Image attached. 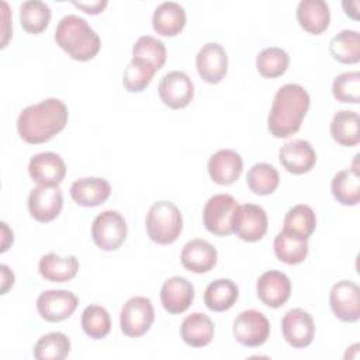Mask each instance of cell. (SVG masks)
Segmentation results:
<instances>
[{
	"label": "cell",
	"instance_id": "41",
	"mask_svg": "<svg viewBox=\"0 0 360 360\" xmlns=\"http://www.w3.org/2000/svg\"><path fill=\"white\" fill-rule=\"evenodd\" d=\"M73 6L82 8L84 13L87 14H98L104 10V7L107 6L105 0H98V1H91V3H82V1H73Z\"/></svg>",
	"mask_w": 360,
	"mask_h": 360
},
{
	"label": "cell",
	"instance_id": "6",
	"mask_svg": "<svg viewBox=\"0 0 360 360\" xmlns=\"http://www.w3.org/2000/svg\"><path fill=\"white\" fill-rule=\"evenodd\" d=\"M93 242L101 250H117L127 238V222L114 210L100 212L91 224Z\"/></svg>",
	"mask_w": 360,
	"mask_h": 360
},
{
	"label": "cell",
	"instance_id": "11",
	"mask_svg": "<svg viewBox=\"0 0 360 360\" xmlns=\"http://www.w3.org/2000/svg\"><path fill=\"white\" fill-rule=\"evenodd\" d=\"M79 298L68 290H46L37 300V311L48 322H60L72 316Z\"/></svg>",
	"mask_w": 360,
	"mask_h": 360
},
{
	"label": "cell",
	"instance_id": "29",
	"mask_svg": "<svg viewBox=\"0 0 360 360\" xmlns=\"http://www.w3.org/2000/svg\"><path fill=\"white\" fill-rule=\"evenodd\" d=\"M239 297L238 285L229 278L211 281L204 292L205 307L214 312H222L233 307Z\"/></svg>",
	"mask_w": 360,
	"mask_h": 360
},
{
	"label": "cell",
	"instance_id": "34",
	"mask_svg": "<svg viewBox=\"0 0 360 360\" xmlns=\"http://www.w3.org/2000/svg\"><path fill=\"white\" fill-rule=\"evenodd\" d=\"M69 352V338L62 332H49L37 340L32 353L37 360H63Z\"/></svg>",
	"mask_w": 360,
	"mask_h": 360
},
{
	"label": "cell",
	"instance_id": "32",
	"mask_svg": "<svg viewBox=\"0 0 360 360\" xmlns=\"http://www.w3.org/2000/svg\"><path fill=\"white\" fill-rule=\"evenodd\" d=\"M329 52L340 63H357L360 60V37L357 31L343 30L329 42Z\"/></svg>",
	"mask_w": 360,
	"mask_h": 360
},
{
	"label": "cell",
	"instance_id": "4",
	"mask_svg": "<svg viewBox=\"0 0 360 360\" xmlns=\"http://www.w3.org/2000/svg\"><path fill=\"white\" fill-rule=\"evenodd\" d=\"M145 224L149 239L159 245L176 242L183 229V218L179 207L166 200L152 204L146 214Z\"/></svg>",
	"mask_w": 360,
	"mask_h": 360
},
{
	"label": "cell",
	"instance_id": "39",
	"mask_svg": "<svg viewBox=\"0 0 360 360\" xmlns=\"http://www.w3.org/2000/svg\"><path fill=\"white\" fill-rule=\"evenodd\" d=\"M155 73L156 70L149 63L132 58L124 70V87L129 93H139L149 86Z\"/></svg>",
	"mask_w": 360,
	"mask_h": 360
},
{
	"label": "cell",
	"instance_id": "10",
	"mask_svg": "<svg viewBox=\"0 0 360 360\" xmlns=\"http://www.w3.org/2000/svg\"><path fill=\"white\" fill-rule=\"evenodd\" d=\"M159 97L165 105L173 110L184 108L194 97V86L187 73L172 70L159 82Z\"/></svg>",
	"mask_w": 360,
	"mask_h": 360
},
{
	"label": "cell",
	"instance_id": "40",
	"mask_svg": "<svg viewBox=\"0 0 360 360\" xmlns=\"http://www.w3.org/2000/svg\"><path fill=\"white\" fill-rule=\"evenodd\" d=\"M333 97L340 103L359 104L360 101V73L345 72L335 77L332 84Z\"/></svg>",
	"mask_w": 360,
	"mask_h": 360
},
{
	"label": "cell",
	"instance_id": "22",
	"mask_svg": "<svg viewBox=\"0 0 360 360\" xmlns=\"http://www.w3.org/2000/svg\"><path fill=\"white\" fill-rule=\"evenodd\" d=\"M110 194V183L100 177L77 179L70 186V195L73 201L82 207H97L107 201Z\"/></svg>",
	"mask_w": 360,
	"mask_h": 360
},
{
	"label": "cell",
	"instance_id": "9",
	"mask_svg": "<svg viewBox=\"0 0 360 360\" xmlns=\"http://www.w3.org/2000/svg\"><path fill=\"white\" fill-rule=\"evenodd\" d=\"M267 214L266 211L256 204H243L238 205L233 215L232 232L245 242H257L267 232Z\"/></svg>",
	"mask_w": 360,
	"mask_h": 360
},
{
	"label": "cell",
	"instance_id": "35",
	"mask_svg": "<svg viewBox=\"0 0 360 360\" xmlns=\"http://www.w3.org/2000/svg\"><path fill=\"white\" fill-rule=\"evenodd\" d=\"M246 183L250 191L255 194L269 195L278 187L280 176L274 166L269 163H256L249 169L246 174Z\"/></svg>",
	"mask_w": 360,
	"mask_h": 360
},
{
	"label": "cell",
	"instance_id": "27",
	"mask_svg": "<svg viewBox=\"0 0 360 360\" xmlns=\"http://www.w3.org/2000/svg\"><path fill=\"white\" fill-rule=\"evenodd\" d=\"M39 274L52 283H65L72 280L79 271L76 256H59L56 253L44 255L38 263Z\"/></svg>",
	"mask_w": 360,
	"mask_h": 360
},
{
	"label": "cell",
	"instance_id": "33",
	"mask_svg": "<svg viewBox=\"0 0 360 360\" xmlns=\"http://www.w3.org/2000/svg\"><path fill=\"white\" fill-rule=\"evenodd\" d=\"M51 20V8L39 0H28L20 6V24L30 34L46 30Z\"/></svg>",
	"mask_w": 360,
	"mask_h": 360
},
{
	"label": "cell",
	"instance_id": "20",
	"mask_svg": "<svg viewBox=\"0 0 360 360\" xmlns=\"http://www.w3.org/2000/svg\"><path fill=\"white\" fill-rule=\"evenodd\" d=\"M194 300V285L184 277L167 278L160 288V301L169 314H183Z\"/></svg>",
	"mask_w": 360,
	"mask_h": 360
},
{
	"label": "cell",
	"instance_id": "36",
	"mask_svg": "<svg viewBox=\"0 0 360 360\" xmlns=\"http://www.w3.org/2000/svg\"><path fill=\"white\" fill-rule=\"evenodd\" d=\"M166 56L167 52L165 44L150 35L139 37L132 46V58L149 63L156 72L165 65Z\"/></svg>",
	"mask_w": 360,
	"mask_h": 360
},
{
	"label": "cell",
	"instance_id": "13",
	"mask_svg": "<svg viewBox=\"0 0 360 360\" xmlns=\"http://www.w3.org/2000/svg\"><path fill=\"white\" fill-rule=\"evenodd\" d=\"M28 173L38 186L58 187L66 176V165L59 155L41 152L30 159Z\"/></svg>",
	"mask_w": 360,
	"mask_h": 360
},
{
	"label": "cell",
	"instance_id": "42",
	"mask_svg": "<svg viewBox=\"0 0 360 360\" xmlns=\"http://www.w3.org/2000/svg\"><path fill=\"white\" fill-rule=\"evenodd\" d=\"M0 270H1V294H6L7 290L14 284V274L6 264H1Z\"/></svg>",
	"mask_w": 360,
	"mask_h": 360
},
{
	"label": "cell",
	"instance_id": "30",
	"mask_svg": "<svg viewBox=\"0 0 360 360\" xmlns=\"http://www.w3.org/2000/svg\"><path fill=\"white\" fill-rule=\"evenodd\" d=\"M274 255L285 264H298L308 255V240L287 231H280L274 238Z\"/></svg>",
	"mask_w": 360,
	"mask_h": 360
},
{
	"label": "cell",
	"instance_id": "26",
	"mask_svg": "<svg viewBox=\"0 0 360 360\" xmlns=\"http://www.w3.org/2000/svg\"><path fill=\"white\" fill-rule=\"evenodd\" d=\"M180 336L191 347H204L214 338V322L202 312H193L183 319Z\"/></svg>",
	"mask_w": 360,
	"mask_h": 360
},
{
	"label": "cell",
	"instance_id": "17",
	"mask_svg": "<svg viewBox=\"0 0 360 360\" xmlns=\"http://www.w3.org/2000/svg\"><path fill=\"white\" fill-rule=\"evenodd\" d=\"M256 291L259 300L264 305L270 308H280L290 298L291 281L283 271L269 270L259 277L256 283Z\"/></svg>",
	"mask_w": 360,
	"mask_h": 360
},
{
	"label": "cell",
	"instance_id": "24",
	"mask_svg": "<svg viewBox=\"0 0 360 360\" xmlns=\"http://www.w3.org/2000/svg\"><path fill=\"white\" fill-rule=\"evenodd\" d=\"M297 20L307 32L319 35L329 25V6L323 0H302L297 7Z\"/></svg>",
	"mask_w": 360,
	"mask_h": 360
},
{
	"label": "cell",
	"instance_id": "16",
	"mask_svg": "<svg viewBox=\"0 0 360 360\" xmlns=\"http://www.w3.org/2000/svg\"><path fill=\"white\" fill-rule=\"evenodd\" d=\"M63 207V195L59 187L38 186L28 195V211L39 222L55 219Z\"/></svg>",
	"mask_w": 360,
	"mask_h": 360
},
{
	"label": "cell",
	"instance_id": "3",
	"mask_svg": "<svg viewBox=\"0 0 360 360\" xmlns=\"http://www.w3.org/2000/svg\"><path fill=\"white\" fill-rule=\"evenodd\" d=\"M53 38L60 49H63L72 59L80 62L93 59L101 46L98 34L84 18L76 14H68L60 18Z\"/></svg>",
	"mask_w": 360,
	"mask_h": 360
},
{
	"label": "cell",
	"instance_id": "15",
	"mask_svg": "<svg viewBox=\"0 0 360 360\" xmlns=\"http://www.w3.org/2000/svg\"><path fill=\"white\" fill-rule=\"evenodd\" d=\"M195 68L200 77L210 83H219L228 72V55L218 42H207L195 56Z\"/></svg>",
	"mask_w": 360,
	"mask_h": 360
},
{
	"label": "cell",
	"instance_id": "5",
	"mask_svg": "<svg viewBox=\"0 0 360 360\" xmlns=\"http://www.w3.org/2000/svg\"><path fill=\"white\" fill-rule=\"evenodd\" d=\"M238 205V201L229 194H215L210 197L202 210L205 229L217 236L232 233V222Z\"/></svg>",
	"mask_w": 360,
	"mask_h": 360
},
{
	"label": "cell",
	"instance_id": "43",
	"mask_svg": "<svg viewBox=\"0 0 360 360\" xmlns=\"http://www.w3.org/2000/svg\"><path fill=\"white\" fill-rule=\"evenodd\" d=\"M1 235H3V239H1V252H6L8 249V245L13 243V232L8 229L7 224L6 222H1Z\"/></svg>",
	"mask_w": 360,
	"mask_h": 360
},
{
	"label": "cell",
	"instance_id": "7",
	"mask_svg": "<svg viewBox=\"0 0 360 360\" xmlns=\"http://www.w3.org/2000/svg\"><path fill=\"white\" fill-rule=\"evenodd\" d=\"M155 321V309L152 301L146 297L129 298L120 314L121 332L128 338H139L145 335Z\"/></svg>",
	"mask_w": 360,
	"mask_h": 360
},
{
	"label": "cell",
	"instance_id": "1",
	"mask_svg": "<svg viewBox=\"0 0 360 360\" xmlns=\"http://www.w3.org/2000/svg\"><path fill=\"white\" fill-rule=\"evenodd\" d=\"M68 107L59 98H45L25 107L17 120L20 138L27 143H44L59 134L68 122Z\"/></svg>",
	"mask_w": 360,
	"mask_h": 360
},
{
	"label": "cell",
	"instance_id": "37",
	"mask_svg": "<svg viewBox=\"0 0 360 360\" xmlns=\"http://www.w3.org/2000/svg\"><path fill=\"white\" fill-rule=\"evenodd\" d=\"M80 325L83 332L91 339H103L111 330V318L108 311L101 305H89L82 312Z\"/></svg>",
	"mask_w": 360,
	"mask_h": 360
},
{
	"label": "cell",
	"instance_id": "18",
	"mask_svg": "<svg viewBox=\"0 0 360 360\" xmlns=\"http://www.w3.org/2000/svg\"><path fill=\"white\" fill-rule=\"evenodd\" d=\"M278 160L288 173L304 174L315 166L316 153L308 141L292 139L280 148Z\"/></svg>",
	"mask_w": 360,
	"mask_h": 360
},
{
	"label": "cell",
	"instance_id": "19",
	"mask_svg": "<svg viewBox=\"0 0 360 360\" xmlns=\"http://www.w3.org/2000/svg\"><path fill=\"white\" fill-rule=\"evenodd\" d=\"M208 174L211 180L221 186L235 183L243 169L240 155L232 149H219L208 160Z\"/></svg>",
	"mask_w": 360,
	"mask_h": 360
},
{
	"label": "cell",
	"instance_id": "23",
	"mask_svg": "<svg viewBox=\"0 0 360 360\" xmlns=\"http://www.w3.org/2000/svg\"><path fill=\"white\" fill-rule=\"evenodd\" d=\"M357 158L354 159V166L338 172L330 183V190L335 200L347 207L357 205L360 201V174L357 167Z\"/></svg>",
	"mask_w": 360,
	"mask_h": 360
},
{
	"label": "cell",
	"instance_id": "2",
	"mask_svg": "<svg viewBox=\"0 0 360 360\" xmlns=\"http://www.w3.org/2000/svg\"><path fill=\"white\" fill-rule=\"evenodd\" d=\"M308 91L297 83L281 86L273 98L267 117V128L276 138H288L294 135L309 108Z\"/></svg>",
	"mask_w": 360,
	"mask_h": 360
},
{
	"label": "cell",
	"instance_id": "31",
	"mask_svg": "<svg viewBox=\"0 0 360 360\" xmlns=\"http://www.w3.org/2000/svg\"><path fill=\"white\" fill-rule=\"evenodd\" d=\"M283 225L284 231L308 240L316 228V217L309 205L298 204L287 211Z\"/></svg>",
	"mask_w": 360,
	"mask_h": 360
},
{
	"label": "cell",
	"instance_id": "25",
	"mask_svg": "<svg viewBox=\"0 0 360 360\" xmlns=\"http://www.w3.org/2000/svg\"><path fill=\"white\" fill-rule=\"evenodd\" d=\"M153 30L163 37H174L181 32L186 25V11L176 1H165L159 4L152 15Z\"/></svg>",
	"mask_w": 360,
	"mask_h": 360
},
{
	"label": "cell",
	"instance_id": "28",
	"mask_svg": "<svg viewBox=\"0 0 360 360\" xmlns=\"http://www.w3.org/2000/svg\"><path fill=\"white\" fill-rule=\"evenodd\" d=\"M330 135L342 146H356L360 142V118L356 111L340 110L330 122Z\"/></svg>",
	"mask_w": 360,
	"mask_h": 360
},
{
	"label": "cell",
	"instance_id": "12",
	"mask_svg": "<svg viewBox=\"0 0 360 360\" xmlns=\"http://www.w3.org/2000/svg\"><path fill=\"white\" fill-rule=\"evenodd\" d=\"M329 304L336 318L343 322H356L360 318V288L350 280L333 284L329 292Z\"/></svg>",
	"mask_w": 360,
	"mask_h": 360
},
{
	"label": "cell",
	"instance_id": "38",
	"mask_svg": "<svg viewBox=\"0 0 360 360\" xmlns=\"http://www.w3.org/2000/svg\"><path fill=\"white\" fill-rule=\"evenodd\" d=\"M288 63H290V58L287 52L277 46L264 48L263 51L259 52L256 58L257 72L267 79H274L284 75V72L288 68Z\"/></svg>",
	"mask_w": 360,
	"mask_h": 360
},
{
	"label": "cell",
	"instance_id": "21",
	"mask_svg": "<svg viewBox=\"0 0 360 360\" xmlns=\"http://www.w3.org/2000/svg\"><path fill=\"white\" fill-rule=\"evenodd\" d=\"M217 249L204 239L188 240L180 253V262L184 269L193 273H207L217 263Z\"/></svg>",
	"mask_w": 360,
	"mask_h": 360
},
{
	"label": "cell",
	"instance_id": "14",
	"mask_svg": "<svg viewBox=\"0 0 360 360\" xmlns=\"http://www.w3.org/2000/svg\"><path fill=\"white\" fill-rule=\"evenodd\" d=\"M281 330L290 346L302 349L312 343L315 336V323L309 312L301 308H292L283 316Z\"/></svg>",
	"mask_w": 360,
	"mask_h": 360
},
{
	"label": "cell",
	"instance_id": "8",
	"mask_svg": "<svg viewBox=\"0 0 360 360\" xmlns=\"http://www.w3.org/2000/svg\"><path fill=\"white\" fill-rule=\"evenodd\" d=\"M270 335L269 319L256 309L240 312L233 321V338L246 347H259Z\"/></svg>",
	"mask_w": 360,
	"mask_h": 360
}]
</instances>
